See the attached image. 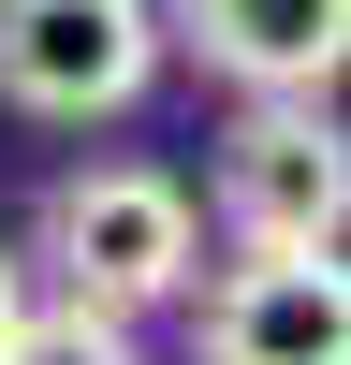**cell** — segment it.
I'll list each match as a JSON object with an SVG mask.
<instances>
[{
	"label": "cell",
	"instance_id": "6da1fadb",
	"mask_svg": "<svg viewBox=\"0 0 351 365\" xmlns=\"http://www.w3.org/2000/svg\"><path fill=\"white\" fill-rule=\"evenodd\" d=\"M190 249H205V220H190V190H176L161 161H88V175H58V205H44V263L73 278L58 307H88V322L176 307V292H190Z\"/></svg>",
	"mask_w": 351,
	"mask_h": 365
},
{
	"label": "cell",
	"instance_id": "7a4b0ae2",
	"mask_svg": "<svg viewBox=\"0 0 351 365\" xmlns=\"http://www.w3.org/2000/svg\"><path fill=\"white\" fill-rule=\"evenodd\" d=\"M161 73V15L146 0H0V103L15 117H132Z\"/></svg>",
	"mask_w": 351,
	"mask_h": 365
},
{
	"label": "cell",
	"instance_id": "3957f363",
	"mask_svg": "<svg viewBox=\"0 0 351 365\" xmlns=\"http://www.w3.org/2000/svg\"><path fill=\"white\" fill-rule=\"evenodd\" d=\"M337 205H351V161L322 103H249L220 132V220L249 263H337Z\"/></svg>",
	"mask_w": 351,
	"mask_h": 365
},
{
	"label": "cell",
	"instance_id": "277c9868",
	"mask_svg": "<svg viewBox=\"0 0 351 365\" xmlns=\"http://www.w3.org/2000/svg\"><path fill=\"white\" fill-rule=\"evenodd\" d=\"M146 15H161V44H190L249 103H322L337 44H351V0H146Z\"/></svg>",
	"mask_w": 351,
	"mask_h": 365
},
{
	"label": "cell",
	"instance_id": "5b68a950",
	"mask_svg": "<svg viewBox=\"0 0 351 365\" xmlns=\"http://www.w3.org/2000/svg\"><path fill=\"white\" fill-rule=\"evenodd\" d=\"M205 365H351L337 263H234L205 292Z\"/></svg>",
	"mask_w": 351,
	"mask_h": 365
},
{
	"label": "cell",
	"instance_id": "8992f818",
	"mask_svg": "<svg viewBox=\"0 0 351 365\" xmlns=\"http://www.w3.org/2000/svg\"><path fill=\"white\" fill-rule=\"evenodd\" d=\"M0 365H146L132 322H88V307H29L15 336H0Z\"/></svg>",
	"mask_w": 351,
	"mask_h": 365
},
{
	"label": "cell",
	"instance_id": "52a82bcc",
	"mask_svg": "<svg viewBox=\"0 0 351 365\" xmlns=\"http://www.w3.org/2000/svg\"><path fill=\"white\" fill-rule=\"evenodd\" d=\"M15 322H29V263L0 249V336H15Z\"/></svg>",
	"mask_w": 351,
	"mask_h": 365
}]
</instances>
